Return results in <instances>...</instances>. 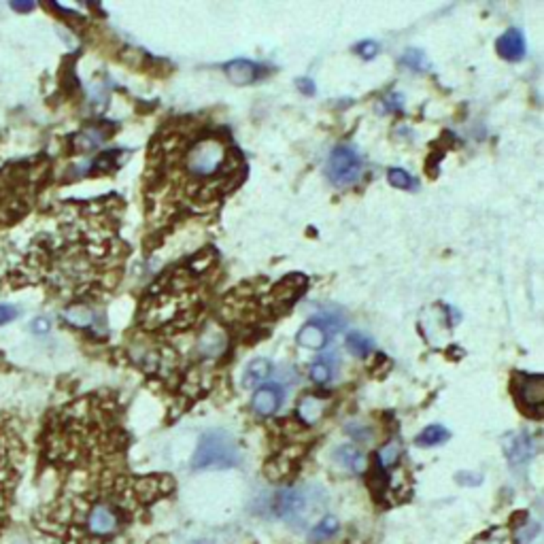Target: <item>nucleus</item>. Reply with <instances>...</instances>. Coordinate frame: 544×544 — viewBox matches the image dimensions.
<instances>
[{
    "label": "nucleus",
    "mask_w": 544,
    "mask_h": 544,
    "mask_svg": "<svg viewBox=\"0 0 544 544\" xmlns=\"http://www.w3.org/2000/svg\"><path fill=\"white\" fill-rule=\"evenodd\" d=\"M118 153H120V151H104V153L91 164V168L98 170V172H111V170H115V168L120 166Z\"/></svg>",
    "instance_id": "21"
},
{
    "label": "nucleus",
    "mask_w": 544,
    "mask_h": 544,
    "mask_svg": "<svg viewBox=\"0 0 544 544\" xmlns=\"http://www.w3.org/2000/svg\"><path fill=\"white\" fill-rule=\"evenodd\" d=\"M317 493H321V489H317ZM317 493H310V487L306 489H283L279 493L272 495L270 500V510L274 517L291 523V525H310V514L306 512V508H312L315 512L321 508V500H315Z\"/></svg>",
    "instance_id": "3"
},
{
    "label": "nucleus",
    "mask_w": 544,
    "mask_h": 544,
    "mask_svg": "<svg viewBox=\"0 0 544 544\" xmlns=\"http://www.w3.org/2000/svg\"><path fill=\"white\" fill-rule=\"evenodd\" d=\"M24 453L26 449L18 419H13L11 415H0V538H3L11 521V508L22 476Z\"/></svg>",
    "instance_id": "1"
},
{
    "label": "nucleus",
    "mask_w": 544,
    "mask_h": 544,
    "mask_svg": "<svg viewBox=\"0 0 544 544\" xmlns=\"http://www.w3.org/2000/svg\"><path fill=\"white\" fill-rule=\"evenodd\" d=\"M506 447V457L512 466H519V464H525L531 453H533V445H531V438L527 436L525 431L521 434H514V436H510V441L504 445Z\"/></svg>",
    "instance_id": "10"
},
{
    "label": "nucleus",
    "mask_w": 544,
    "mask_h": 544,
    "mask_svg": "<svg viewBox=\"0 0 544 544\" xmlns=\"http://www.w3.org/2000/svg\"><path fill=\"white\" fill-rule=\"evenodd\" d=\"M402 62H404L408 68H412V70H425V66H427L425 56H423L421 51H417V49H410V51L402 58Z\"/></svg>",
    "instance_id": "23"
},
{
    "label": "nucleus",
    "mask_w": 544,
    "mask_h": 544,
    "mask_svg": "<svg viewBox=\"0 0 544 544\" xmlns=\"http://www.w3.org/2000/svg\"><path fill=\"white\" fill-rule=\"evenodd\" d=\"M241 464V447L226 429L204 431L191 457L194 470H230Z\"/></svg>",
    "instance_id": "2"
},
{
    "label": "nucleus",
    "mask_w": 544,
    "mask_h": 544,
    "mask_svg": "<svg viewBox=\"0 0 544 544\" xmlns=\"http://www.w3.org/2000/svg\"><path fill=\"white\" fill-rule=\"evenodd\" d=\"M281 404H283V387L277 383L260 387L251 400V406L258 415H272L279 410Z\"/></svg>",
    "instance_id": "8"
},
{
    "label": "nucleus",
    "mask_w": 544,
    "mask_h": 544,
    "mask_svg": "<svg viewBox=\"0 0 544 544\" xmlns=\"http://www.w3.org/2000/svg\"><path fill=\"white\" fill-rule=\"evenodd\" d=\"M449 429L445 427V425H438V423H434V425H427L419 436H417V445L419 447H436V445H443L445 441H449Z\"/></svg>",
    "instance_id": "15"
},
{
    "label": "nucleus",
    "mask_w": 544,
    "mask_h": 544,
    "mask_svg": "<svg viewBox=\"0 0 544 544\" xmlns=\"http://www.w3.org/2000/svg\"><path fill=\"white\" fill-rule=\"evenodd\" d=\"M296 83H298V89H300L302 94H308V96L315 94V83H312L310 79H298Z\"/></svg>",
    "instance_id": "26"
},
{
    "label": "nucleus",
    "mask_w": 544,
    "mask_h": 544,
    "mask_svg": "<svg viewBox=\"0 0 544 544\" xmlns=\"http://www.w3.org/2000/svg\"><path fill=\"white\" fill-rule=\"evenodd\" d=\"M325 175L339 187L353 185L362 177V158L351 147H336L325 166Z\"/></svg>",
    "instance_id": "5"
},
{
    "label": "nucleus",
    "mask_w": 544,
    "mask_h": 544,
    "mask_svg": "<svg viewBox=\"0 0 544 544\" xmlns=\"http://www.w3.org/2000/svg\"><path fill=\"white\" fill-rule=\"evenodd\" d=\"M339 529H341L339 519L332 517V514H325V517H321V519L308 529V538H310L312 542H323V540L334 538V536L339 533Z\"/></svg>",
    "instance_id": "13"
},
{
    "label": "nucleus",
    "mask_w": 544,
    "mask_h": 544,
    "mask_svg": "<svg viewBox=\"0 0 544 544\" xmlns=\"http://www.w3.org/2000/svg\"><path fill=\"white\" fill-rule=\"evenodd\" d=\"M298 415H300V419H302L306 425H312V423H317V421L321 419V415H323V402H321L319 398H315V396H306V398L300 402V406H298Z\"/></svg>",
    "instance_id": "18"
},
{
    "label": "nucleus",
    "mask_w": 544,
    "mask_h": 544,
    "mask_svg": "<svg viewBox=\"0 0 544 544\" xmlns=\"http://www.w3.org/2000/svg\"><path fill=\"white\" fill-rule=\"evenodd\" d=\"M11 7H13L15 11H30L34 5H32V3H26V5H24V3H11Z\"/></svg>",
    "instance_id": "29"
},
{
    "label": "nucleus",
    "mask_w": 544,
    "mask_h": 544,
    "mask_svg": "<svg viewBox=\"0 0 544 544\" xmlns=\"http://www.w3.org/2000/svg\"><path fill=\"white\" fill-rule=\"evenodd\" d=\"M224 70L234 85H251L258 79V66L249 60H232L224 66Z\"/></svg>",
    "instance_id": "11"
},
{
    "label": "nucleus",
    "mask_w": 544,
    "mask_h": 544,
    "mask_svg": "<svg viewBox=\"0 0 544 544\" xmlns=\"http://www.w3.org/2000/svg\"><path fill=\"white\" fill-rule=\"evenodd\" d=\"M270 374H272V364H270L268 360H264V358L253 360V362L247 366V370H245L243 385H245V387H255V385L264 383Z\"/></svg>",
    "instance_id": "14"
},
{
    "label": "nucleus",
    "mask_w": 544,
    "mask_h": 544,
    "mask_svg": "<svg viewBox=\"0 0 544 544\" xmlns=\"http://www.w3.org/2000/svg\"><path fill=\"white\" fill-rule=\"evenodd\" d=\"M64 317H66L70 323H75V325H89L91 319H94V315H91V310H89L87 306H70V308L64 312Z\"/></svg>",
    "instance_id": "22"
},
{
    "label": "nucleus",
    "mask_w": 544,
    "mask_h": 544,
    "mask_svg": "<svg viewBox=\"0 0 544 544\" xmlns=\"http://www.w3.org/2000/svg\"><path fill=\"white\" fill-rule=\"evenodd\" d=\"M377 51H379V45H377L374 41H364V43H360V45H358V53H360L364 60L374 58V56H377Z\"/></svg>",
    "instance_id": "24"
},
{
    "label": "nucleus",
    "mask_w": 544,
    "mask_h": 544,
    "mask_svg": "<svg viewBox=\"0 0 544 544\" xmlns=\"http://www.w3.org/2000/svg\"><path fill=\"white\" fill-rule=\"evenodd\" d=\"M224 160H226V149L222 141L202 139L187 151L185 166H187V172L196 179H213L222 170Z\"/></svg>",
    "instance_id": "4"
},
{
    "label": "nucleus",
    "mask_w": 544,
    "mask_h": 544,
    "mask_svg": "<svg viewBox=\"0 0 544 544\" xmlns=\"http://www.w3.org/2000/svg\"><path fill=\"white\" fill-rule=\"evenodd\" d=\"M47 330H49V321H47V319H43V317L34 319V323H32V332L41 334V332H47Z\"/></svg>",
    "instance_id": "27"
},
{
    "label": "nucleus",
    "mask_w": 544,
    "mask_h": 544,
    "mask_svg": "<svg viewBox=\"0 0 544 544\" xmlns=\"http://www.w3.org/2000/svg\"><path fill=\"white\" fill-rule=\"evenodd\" d=\"M514 398L523 406L525 412L540 417L542 402H544V377L542 374L519 377L514 383Z\"/></svg>",
    "instance_id": "6"
},
{
    "label": "nucleus",
    "mask_w": 544,
    "mask_h": 544,
    "mask_svg": "<svg viewBox=\"0 0 544 544\" xmlns=\"http://www.w3.org/2000/svg\"><path fill=\"white\" fill-rule=\"evenodd\" d=\"M332 374H334V370H332V366H330L328 360H325V362L321 360V362H317V364L310 366V379H312L315 383H319V385L330 383V381H332Z\"/></svg>",
    "instance_id": "19"
},
{
    "label": "nucleus",
    "mask_w": 544,
    "mask_h": 544,
    "mask_svg": "<svg viewBox=\"0 0 544 544\" xmlns=\"http://www.w3.org/2000/svg\"><path fill=\"white\" fill-rule=\"evenodd\" d=\"M387 181L391 183V187H398V189H412L415 187V179L402 168H391L387 172Z\"/></svg>",
    "instance_id": "20"
},
{
    "label": "nucleus",
    "mask_w": 544,
    "mask_h": 544,
    "mask_svg": "<svg viewBox=\"0 0 544 544\" xmlns=\"http://www.w3.org/2000/svg\"><path fill=\"white\" fill-rule=\"evenodd\" d=\"M387 108H391V111H398V108H402V96L400 94H393L387 98Z\"/></svg>",
    "instance_id": "28"
},
{
    "label": "nucleus",
    "mask_w": 544,
    "mask_h": 544,
    "mask_svg": "<svg viewBox=\"0 0 544 544\" xmlns=\"http://www.w3.org/2000/svg\"><path fill=\"white\" fill-rule=\"evenodd\" d=\"M330 336H332V334H330V330L323 325V321H321V319H312V321H308L306 325H302L300 332H298V336H296V341H298L300 347L317 351V349L325 347V343H328Z\"/></svg>",
    "instance_id": "7"
},
{
    "label": "nucleus",
    "mask_w": 544,
    "mask_h": 544,
    "mask_svg": "<svg viewBox=\"0 0 544 544\" xmlns=\"http://www.w3.org/2000/svg\"><path fill=\"white\" fill-rule=\"evenodd\" d=\"M191 544H202V542H191Z\"/></svg>",
    "instance_id": "30"
},
{
    "label": "nucleus",
    "mask_w": 544,
    "mask_h": 544,
    "mask_svg": "<svg viewBox=\"0 0 544 544\" xmlns=\"http://www.w3.org/2000/svg\"><path fill=\"white\" fill-rule=\"evenodd\" d=\"M104 139H106V132H104L102 128H87L85 132H81V134L75 137V149H77L79 153L91 151V149H96Z\"/></svg>",
    "instance_id": "16"
},
{
    "label": "nucleus",
    "mask_w": 544,
    "mask_h": 544,
    "mask_svg": "<svg viewBox=\"0 0 544 544\" xmlns=\"http://www.w3.org/2000/svg\"><path fill=\"white\" fill-rule=\"evenodd\" d=\"M349 353H353L355 358H368L374 351V341L362 332H351L345 341Z\"/></svg>",
    "instance_id": "17"
},
{
    "label": "nucleus",
    "mask_w": 544,
    "mask_h": 544,
    "mask_svg": "<svg viewBox=\"0 0 544 544\" xmlns=\"http://www.w3.org/2000/svg\"><path fill=\"white\" fill-rule=\"evenodd\" d=\"M495 49H498V53H500L504 60H508V62H519V60H523V56H525V39H523L521 30H517V28L506 30V32L498 39Z\"/></svg>",
    "instance_id": "9"
},
{
    "label": "nucleus",
    "mask_w": 544,
    "mask_h": 544,
    "mask_svg": "<svg viewBox=\"0 0 544 544\" xmlns=\"http://www.w3.org/2000/svg\"><path fill=\"white\" fill-rule=\"evenodd\" d=\"M334 460H336L345 470H349V472H353V474H362V472L366 470V457H364V453H362L358 447H353V445H343V447H339V449L334 451Z\"/></svg>",
    "instance_id": "12"
},
{
    "label": "nucleus",
    "mask_w": 544,
    "mask_h": 544,
    "mask_svg": "<svg viewBox=\"0 0 544 544\" xmlns=\"http://www.w3.org/2000/svg\"><path fill=\"white\" fill-rule=\"evenodd\" d=\"M15 317H18V308H13V306H0V325L7 323V321H11V319H15Z\"/></svg>",
    "instance_id": "25"
}]
</instances>
